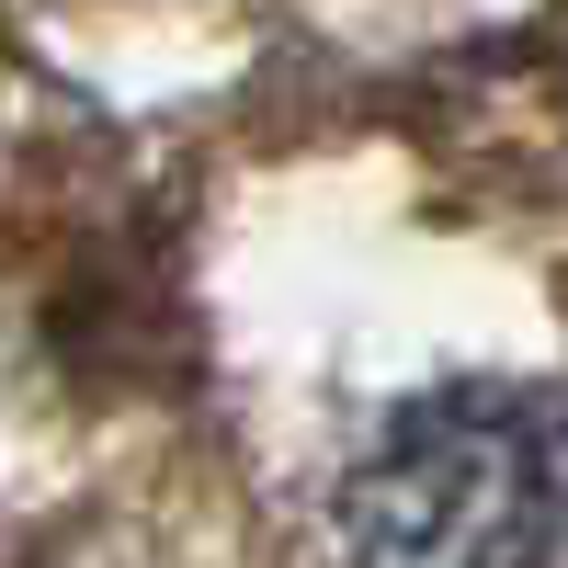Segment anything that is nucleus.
<instances>
[{"instance_id": "nucleus-1", "label": "nucleus", "mask_w": 568, "mask_h": 568, "mask_svg": "<svg viewBox=\"0 0 568 568\" xmlns=\"http://www.w3.org/2000/svg\"><path fill=\"white\" fill-rule=\"evenodd\" d=\"M353 568H568V420L535 387H433L342 489Z\"/></svg>"}]
</instances>
